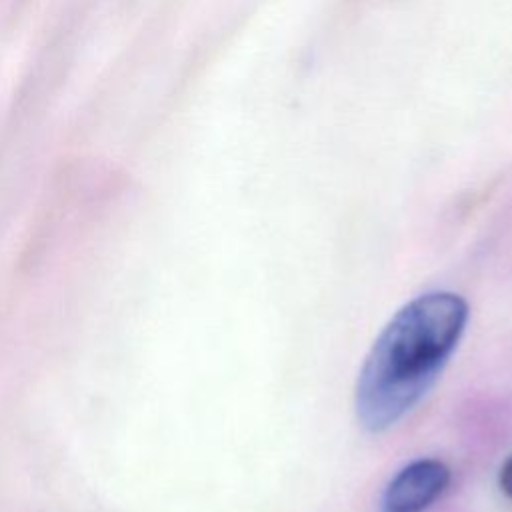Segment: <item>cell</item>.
<instances>
[{"label":"cell","mask_w":512,"mask_h":512,"mask_svg":"<svg viewBox=\"0 0 512 512\" xmlns=\"http://www.w3.org/2000/svg\"><path fill=\"white\" fill-rule=\"evenodd\" d=\"M500 488L512 500V456L500 468Z\"/></svg>","instance_id":"cell-3"},{"label":"cell","mask_w":512,"mask_h":512,"mask_svg":"<svg viewBox=\"0 0 512 512\" xmlns=\"http://www.w3.org/2000/svg\"><path fill=\"white\" fill-rule=\"evenodd\" d=\"M450 484V468L436 458H420L404 466L388 484L384 512H424Z\"/></svg>","instance_id":"cell-2"},{"label":"cell","mask_w":512,"mask_h":512,"mask_svg":"<svg viewBox=\"0 0 512 512\" xmlns=\"http://www.w3.org/2000/svg\"><path fill=\"white\" fill-rule=\"evenodd\" d=\"M468 304L454 292H428L404 308L372 344L356 382V416L370 432L394 426L432 386L456 350Z\"/></svg>","instance_id":"cell-1"}]
</instances>
